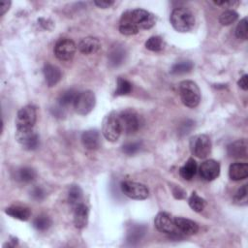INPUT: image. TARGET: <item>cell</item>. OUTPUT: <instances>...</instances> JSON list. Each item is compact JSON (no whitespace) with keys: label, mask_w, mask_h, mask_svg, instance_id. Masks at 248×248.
<instances>
[{"label":"cell","mask_w":248,"mask_h":248,"mask_svg":"<svg viewBox=\"0 0 248 248\" xmlns=\"http://www.w3.org/2000/svg\"><path fill=\"white\" fill-rule=\"evenodd\" d=\"M170 20L172 27L178 32H189L195 25V16L193 13L184 7L173 9Z\"/></svg>","instance_id":"6da1fadb"},{"label":"cell","mask_w":248,"mask_h":248,"mask_svg":"<svg viewBox=\"0 0 248 248\" xmlns=\"http://www.w3.org/2000/svg\"><path fill=\"white\" fill-rule=\"evenodd\" d=\"M178 92L182 103L188 108H196L201 101V90L193 80H183L178 85Z\"/></svg>","instance_id":"7a4b0ae2"},{"label":"cell","mask_w":248,"mask_h":248,"mask_svg":"<svg viewBox=\"0 0 248 248\" xmlns=\"http://www.w3.org/2000/svg\"><path fill=\"white\" fill-rule=\"evenodd\" d=\"M154 225L159 232L169 234L170 238L181 239L184 236V234L177 230L174 224V217L167 212H159L154 219Z\"/></svg>","instance_id":"3957f363"},{"label":"cell","mask_w":248,"mask_h":248,"mask_svg":"<svg viewBox=\"0 0 248 248\" xmlns=\"http://www.w3.org/2000/svg\"><path fill=\"white\" fill-rule=\"evenodd\" d=\"M121 126L118 119V114L115 111H111L107 114L103 120L102 133L106 140L108 141H116L121 135Z\"/></svg>","instance_id":"277c9868"},{"label":"cell","mask_w":248,"mask_h":248,"mask_svg":"<svg viewBox=\"0 0 248 248\" xmlns=\"http://www.w3.org/2000/svg\"><path fill=\"white\" fill-rule=\"evenodd\" d=\"M118 119L122 132L127 135L134 134L140 128V116L136 110L132 108H126L122 110L118 114Z\"/></svg>","instance_id":"5b68a950"},{"label":"cell","mask_w":248,"mask_h":248,"mask_svg":"<svg viewBox=\"0 0 248 248\" xmlns=\"http://www.w3.org/2000/svg\"><path fill=\"white\" fill-rule=\"evenodd\" d=\"M190 151L197 158L203 159L211 152V140L207 135L199 134L190 140Z\"/></svg>","instance_id":"8992f818"},{"label":"cell","mask_w":248,"mask_h":248,"mask_svg":"<svg viewBox=\"0 0 248 248\" xmlns=\"http://www.w3.org/2000/svg\"><path fill=\"white\" fill-rule=\"evenodd\" d=\"M96 105V97L93 91L85 90L78 93L75 101L74 108L78 114L86 115L92 111Z\"/></svg>","instance_id":"52a82bcc"},{"label":"cell","mask_w":248,"mask_h":248,"mask_svg":"<svg viewBox=\"0 0 248 248\" xmlns=\"http://www.w3.org/2000/svg\"><path fill=\"white\" fill-rule=\"evenodd\" d=\"M120 188L125 196L133 200H145L149 194L148 188L144 184L139 182L125 180L121 182Z\"/></svg>","instance_id":"ba28073f"},{"label":"cell","mask_w":248,"mask_h":248,"mask_svg":"<svg viewBox=\"0 0 248 248\" xmlns=\"http://www.w3.org/2000/svg\"><path fill=\"white\" fill-rule=\"evenodd\" d=\"M36 119H37L36 108L31 105L24 106L16 113V129L34 128Z\"/></svg>","instance_id":"9c48e42d"},{"label":"cell","mask_w":248,"mask_h":248,"mask_svg":"<svg viewBox=\"0 0 248 248\" xmlns=\"http://www.w3.org/2000/svg\"><path fill=\"white\" fill-rule=\"evenodd\" d=\"M16 140L27 150H34L39 145V136L34 131V128L16 129Z\"/></svg>","instance_id":"30bf717a"},{"label":"cell","mask_w":248,"mask_h":248,"mask_svg":"<svg viewBox=\"0 0 248 248\" xmlns=\"http://www.w3.org/2000/svg\"><path fill=\"white\" fill-rule=\"evenodd\" d=\"M77 50V46L74 41L63 38L56 42L54 46V54L57 59L61 61H69L71 60Z\"/></svg>","instance_id":"8fae6325"},{"label":"cell","mask_w":248,"mask_h":248,"mask_svg":"<svg viewBox=\"0 0 248 248\" xmlns=\"http://www.w3.org/2000/svg\"><path fill=\"white\" fill-rule=\"evenodd\" d=\"M132 17L139 27V29H150L152 28L156 23V17L155 16L144 10V9H134L131 10Z\"/></svg>","instance_id":"7c38bea8"},{"label":"cell","mask_w":248,"mask_h":248,"mask_svg":"<svg viewBox=\"0 0 248 248\" xmlns=\"http://www.w3.org/2000/svg\"><path fill=\"white\" fill-rule=\"evenodd\" d=\"M200 175L206 181H211L217 178L220 174V164L212 159L206 160L200 166Z\"/></svg>","instance_id":"4fadbf2b"},{"label":"cell","mask_w":248,"mask_h":248,"mask_svg":"<svg viewBox=\"0 0 248 248\" xmlns=\"http://www.w3.org/2000/svg\"><path fill=\"white\" fill-rule=\"evenodd\" d=\"M248 143L245 139L237 140L230 143L227 147V153L231 158L246 159L247 158Z\"/></svg>","instance_id":"5bb4252c"},{"label":"cell","mask_w":248,"mask_h":248,"mask_svg":"<svg viewBox=\"0 0 248 248\" xmlns=\"http://www.w3.org/2000/svg\"><path fill=\"white\" fill-rule=\"evenodd\" d=\"M119 31L121 34L127 36L135 35L140 31L139 27L137 26L132 17L131 11H126L122 14L119 21Z\"/></svg>","instance_id":"9a60e30c"},{"label":"cell","mask_w":248,"mask_h":248,"mask_svg":"<svg viewBox=\"0 0 248 248\" xmlns=\"http://www.w3.org/2000/svg\"><path fill=\"white\" fill-rule=\"evenodd\" d=\"M81 142L86 149H89V150L98 149L101 145L100 133L97 130H93V129L84 131L81 135Z\"/></svg>","instance_id":"2e32d148"},{"label":"cell","mask_w":248,"mask_h":248,"mask_svg":"<svg viewBox=\"0 0 248 248\" xmlns=\"http://www.w3.org/2000/svg\"><path fill=\"white\" fill-rule=\"evenodd\" d=\"M174 224L177 230L184 235H192L197 233L199 231V225L187 218L174 217Z\"/></svg>","instance_id":"e0dca14e"},{"label":"cell","mask_w":248,"mask_h":248,"mask_svg":"<svg viewBox=\"0 0 248 248\" xmlns=\"http://www.w3.org/2000/svg\"><path fill=\"white\" fill-rule=\"evenodd\" d=\"M78 48L83 54H93L100 50L101 43L95 37H85L80 40Z\"/></svg>","instance_id":"ac0fdd59"},{"label":"cell","mask_w":248,"mask_h":248,"mask_svg":"<svg viewBox=\"0 0 248 248\" xmlns=\"http://www.w3.org/2000/svg\"><path fill=\"white\" fill-rule=\"evenodd\" d=\"M89 217V209L86 204L83 202L79 203L74 208V224L76 228L82 229L88 223Z\"/></svg>","instance_id":"d6986e66"},{"label":"cell","mask_w":248,"mask_h":248,"mask_svg":"<svg viewBox=\"0 0 248 248\" xmlns=\"http://www.w3.org/2000/svg\"><path fill=\"white\" fill-rule=\"evenodd\" d=\"M43 73L48 87H52L56 85L61 79V71L55 65L48 64V63L46 64L43 68Z\"/></svg>","instance_id":"ffe728a7"},{"label":"cell","mask_w":248,"mask_h":248,"mask_svg":"<svg viewBox=\"0 0 248 248\" xmlns=\"http://www.w3.org/2000/svg\"><path fill=\"white\" fill-rule=\"evenodd\" d=\"M126 50L122 46H114L108 52V64L110 67H118L124 63Z\"/></svg>","instance_id":"44dd1931"},{"label":"cell","mask_w":248,"mask_h":248,"mask_svg":"<svg viewBox=\"0 0 248 248\" xmlns=\"http://www.w3.org/2000/svg\"><path fill=\"white\" fill-rule=\"evenodd\" d=\"M229 176L232 180L239 181L248 176V165L246 163H233L229 168Z\"/></svg>","instance_id":"7402d4cb"},{"label":"cell","mask_w":248,"mask_h":248,"mask_svg":"<svg viewBox=\"0 0 248 248\" xmlns=\"http://www.w3.org/2000/svg\"><path fill=\"white\" fill-rule=\"evenodd\" d=\"M5 212L9 216L15 219H18L20 221H27L31 215V212L27 207L20 206V205L9 206L5 209Z\"/></svg>","instance_id":"603a6c76"},{"label":"cell","mask_w":248,"mask_h":248,"mask_svg":"<svg viewBox=\"0 0 248 248\" xmlns=\"http://www.w3.org/2000/svg\"><path fill=\"white\" fill-rule=\"evenodd\" d=\"M197 168V162L193 158H189L179 169V174L183 179L191 180L196 175Z\"/></svg>","instance_id":"cb8c5ba5"},{"label":"cell","mask_w":248,"mask_h":248,"mask_svg":"<svg viewBox=\"0 0 248 248\" xmlns=\"http://www.w3.org/2000/svg\"><path fill=\"white\" fill-rule=\"evenodd\" d=\"M37 173L30 167H22L16 171V179L23 183H29L36 179Z\"/></svg>","instance_id":"d4e9b609"},{"label":"cell","mask_w":248,"mask_h":248,"mask_svg":"<svg viewBox=\"0 0 248 248\" xmlns=\"http://www.w3.org/2000/svg\"><path fill=\"white\" fill-rule=\"evenodd\" d=\"M145 232H146V228L142 225L132 226L127 234V241L132 245L136 244L142 238Z\"/></svg>","instance_id":"484cf974"},{"label":"cell","mask_w":248,"mask_h":248,"mask_svg":"<svg viewBox=\"0 0 248 248\" xmlns=\"http://www.w3.org/2000/svg\"><path fill=\"white\" fill-rule=\"evenodd\" d=\"M83 193L78 185H72L68 192V201L73 208L82 202Z\"/></svg>","instance_id":"4316f807"},{"label":"cell","mask_w":248,"mask_h":248,"mask_svg":"<svg viewBox=\"0 0 248 248\" xmlns=\"http://www.w3.org/2000/svg\"><path fill=\"white\" fill-rule=\"evenodd\" d=\"M194 67V64L190 60H182L174 63L170 68V74L172 75H184L189 73Z\"/></svg>","instance_id":"83f0119b"},{"label":"cell","mask_w":248,"mask_h":248,"mask_svg":"<svg viewBox=\"0 0 248 248\" xmlns=\"http://www.w3.org/2000/svg\"><path fill=\"white\" fill-rule=\"evenodd\" d=\"M189 206L196 212H201L205 207L206 202L204 199L200 197L196 192H193L188 200Z\"/></svg>","instance_id":"f1b7e54d"},{"label":"cell","mask_w":248,"mask_h":248,"mask_svg":"<svg viewBox=\"0 0 248 248\" xmlns=\"http://www.w3.org/2000/svg\"><path fill=\"white\" fill-rule=\"evenodd\" d=\"M132 91V83L122 78H118L116 81V89L114 91L115 96L127 95Z\"/></svg>","instance_id":"f546056e"},{"label":"cell","mask_w":248,"mask_h":248,"mask_svg":"<svg viewBox=\"0 0 248 248\" xmlns=\"http://www.w3.org/2000/svg\"><path fill=\"white\" fill-rule=\"evenodd\" d=\"M78 95V92L75 89H68L65 92H63L59 98H58V105L62 108L67 107L71 105L72 103L74 104V101Z\"/></svg>","instance_id":"4dcf8cb0"},{"label":"cell","mask_w":248,"mask_h":248,"mask_svg":"<svg viewBox=\"0 0 248 248\" xmlns=\"http://www.w3.org/2000/svg\"><path fill=\"white\" fill-rule=\"evenodd\" d=\"M165 46V42L160 36H152L145 42V47L151 51L162 50Z\"/></svg>","instance_id":"1f68e13d"},{"label":"cell","mask_w":248,"mask_h":248,"mask_svg":"<svg viewBox=\"0 0 248 248\" xmlns=\"http://www.w3.org/2000/svg\"><path fill=\"white\" fill-rule=\"evenodd\" d=\"M51 225V220L46 215H39L33 220V227L39 231L44 232L46 231Z\"/></svg>","instance_id":"d6a6232c"},{"label":"cell","mask_w":248,"mask_h":248,"mask_svg":"<svg viewBox=\"0 0 248 248\" xmlns=\"http://www.w3.org/2000/svg\"><path fill=\"white\" fill-rule=\"evenodd\" d=\"M238 18V14L233 10H227L219 16V21L222 25H230Z\"/></svg>","instance_id":"836d02e7"},{"label":"cell","mask_w":248,"mask_h":248,"mask_svg":"<svg viewBox=\"0 0 248 248\" xmlns=\"http://www.w3.org/2000/svg\"><path fill=\"white\" fill-rule=\"evenodd\" d=\"M247 17H244L242 18L236 28H235V36L238 38V39H242V40H246L247 39Z\"/></svg>","instance_id":"e575fe53"},{"label":"cell","mask_w":248,"mask_h":248,"mask_svg":"<svg viewBox=\"0 0 248 248\" xmlns=\"http://www.w3.org/2000/svg\"><path fill=\"white\" fill-rule=\"evenodd\" d=\"M140 146H141V143L140 141L127 142L123 144L122 152H124L127 155H134L140 149Z\"/></svg>","instance_id":"d590c367"},{"label":"cell","mask_w":248,"mask_h":248,"mask_svg":"<svg viewBox=\"0 0 248 248\" xmlns=\"http://www.w3.org/2000/svg\"><path fill=\"white\" fill-rule=\"evenodd\" d=\"M194 127H195V122L191 119H186L182 123H180L178 128V134L180 136H185L189 134Z\"/></svg>","instance_id":"8d00e7d4"},{"label":"cell","mask_w":248,"mask_h":248,"mask_svg":"<svg viewBox=\"0 0 248 248\" xmlns=\"http://www.w3.org/2000/svg\"><path fill=\"white\" fill-rule=\"evenodd\" d=\"M233 200L235 202L238 203H242V202H246L247 201V185H243L241 188H239L237 190V192L235 193Z\"/></svg>","instance_id":"74e56055"},{"label":"cell","mask_w":248,"mask_h":248,"mask_svg":"<svg viewBox=\"0 0 248 248\" xmlns=\"http://www.w3.org/2000/svg\"><path fill=\"white\" fill-rule=\"evenodd\" d=\"M31 196L36 201H42L46 197V192L41 187H34L31 191Z\"/></svg>","instance_id":"f35d334b"},{"label":"cell","mask_w":248,"mask_h":248,"mask_svg":"<svg viewBox=\"0 0 248 248\" xmlns=\"http://www.w3.org/2000/svg\"><path fill=\"white\" fill-rule=\"evenodd\" d=\"M217 6H222V7H227V8H233L234 6H237L239 4L238 1H215L213 2Z\"/></svg>","instance_id":"ab89813d"},{"label":"cell","mask_w":248,"mask_h":248,"mask_svg":"<svg viewBox=\"0 0 248 248\" xmlns=\"http://www.w3.org/2000/svg\"><path fill=\"white\" fill-rule=\"evenodd\" d=\"M172 194L174 196L175 199H183L185 197V192L184 190H182L179 186H176L172 189Z\"/></svg>","instance_id":"60d3db41"},{"label":"cell","mask_w":248,"mask_h":248,"mask_svg":"<svg viewBox=\"0 0 248 248\" xmlns=\"http://www.w3.org/2000/svg\"><path fill=\"white\" fill-rule=\"evenodd\" d=\"M247 78H248V76L245 74V75H243L240 78H239V80L237 81V84H238V86L241 88V89H243V90H247L248 89V82H247Z\"/></svg>","instance_id":"b9f144b4"},{"label":"cell","mask_w":248,"mask_h":248,"mask_svg":"<svg viewBox=\"0 0 248 248\" xmlns=\"http://www.w3.org/2000/svg\"><path fill=\"white\" fill-rule=\"evenodd\" d=\"M113 1H94V4L102 9H107L109 8L111 5H113Z\"/></svg>","instance_id":"7bdbcfd3"},{"label":"cell","mask_w":248,"mask_h":248,"mask_svg":"<svg viewBox=\"0 0 248 248\" xmlns=\"http://www.w3.org/2000/svg\"><path fill=\"white\" fill-rule=\"evenodd\" d=\"M11 4H12L11 1H2V2H1V6H0V9H1V16H3V15L10 9Z\"/></svg>","instance_id":"ee69618b"}]
</instances>
